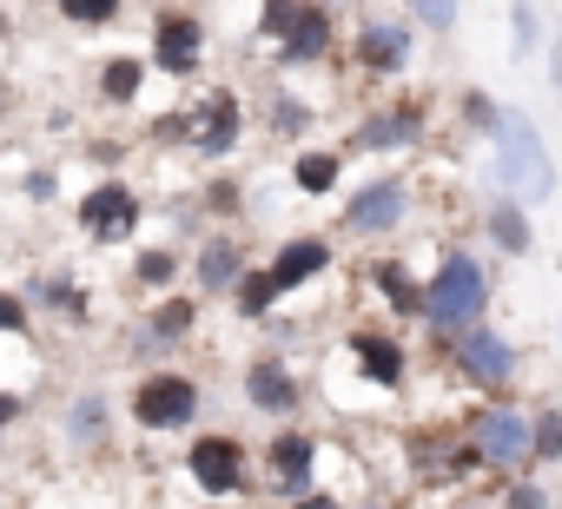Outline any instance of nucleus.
Listing matches in <instances>:
<instances>
[{"label": "nucleus", "mask_w": 562, "mask_h": 509, "mask_svg": "<svg viewBox=\"0 0 562 509\" xmlns=\"http://www.w3.org/2000/svg\"><path fill=\"white\" fill-rule=\"evenodd\" d=\"M490 305H496V272H490L483 251L437 245V265H430V285H424V331H430V344H450V338L490 325Z\"/></svg>", "instance_id": "obj_1"}, {"label": "nucleus", "mask_w": 562, "mask_h": 509, "mask_svg": "<svg viewBox=\"0 0 562 509\" xmlns=\"http://www.w3.org/2000/svg\"><path fill=\"white\" fill-rule=\"evenodd\" d=\"M490 172H496V192L529 205V212L555 199V152L522 106H503V120L490 133Z\"/></svg>", "instance_id": "obj_2"}, {"label": "nucleus", "mask_w": 562, "mask_h": 509, "mask_svg": "<svg viewBox=\"0 0 562 509\" xmlns=\"http://www.w3.org/2000/svg\"><path fill=\"white\" fill-rule=\"evenodd\" d=\"M245 126H251L245 93H238V87H205V93L179 100V113L159 120V139H179V152H192V159H205L212 172H225V159L238 152Z\"/></svg>", "instance_id": "obj_3"}, {"label": "nucleus", "mask_w": 562, "mask_h": 509, "mask_svg": "<svg viewBox=\"0 0 562 509\" xmlns=\"http://www.w3.org/2000/svg\"><path fill=\"white\" fill-rule=\"evenodd\" d=\"M463 443L476 450V463L503 483L516 476H536V410L522 397H490V404H470L457 417Z\"/></svg>", "instance_id": "obj_4"}, {"label": "nucleus", "mask_w": 562, "mask_h": 509, "mask_svg": "<svg viewBox=\"0 0 562 509\" xmlns=\"http://www.w3.org/2000/svg\"><path fill=\"white\" fill-rule=\"evenodd\" d=\"M199 417H205V384L186 364H159L126 384V423L139 437H186V430L199 437Z\"/></svg>", "instance_id": "obj_5"}, {"label": "nucleus", "mask_w": 562, "mask_h": 509, "mask_svg": "<svg viewBox=\"0 0 562 509\" xmlns=\"http://www.w3.org/2000/svg\"><path fill=\"white\" fill-rule=\"evenodd\" d=\"M258 27H265L271 60L285 67V73L325 67V60H338V47H345L338 8H318V0H278V8H258Z\"/></svg>", "instance_id": "obj_6"}, {"label": "nucleus", "mask_w": 562, "mask_h": 509, "mask_svg": "<svg viewBox=\"0 0 562 509\" xmlns=\"http://www.w3.org/2000/svg\"><path fill=\"white\" fill-rule=\"evenodd\" d=\"M179 476H186L205 502H238V496L258 489V450H251L245 437H232V430H199V437H186V450H179Z\"/></svg>", "instance_id": "obj_7"}, {"label": "nucleus", "mask_w": 562, "mask_h": 509, "mask_svg": "<svg viewBox=\"0 0 562 509\" xmlns=\"http://www.w3.org/2000/svg\"><path fill=\"white\" fill-rule=\"evenodd\" d=\"M345 60L371 80V87H397L417 60V27L404 8H358L351 34H345Z\"/></svg>", "instance_id": "obj_8"}, {"label": "nucleus", "mask_w": 562, "mask_h": 509, "mask_svg": "<svg viewBox=\"0 0 562 509\" xmlns=\"http://www.w3.org/2000/svg\"><path fill=\"white\" fill-rule=\"evenodd\" d=\"M437 351H443V371H450L463 391H476V404H490V397H516L522 344H516L509 331L476 325V331H463V338H450V344H437Z\"/></svg>", "instance_id": "obj_9"}, {"label": "nucleus", "mask_w": 562, "mask_h": 509, "mask_svg": "<svg viewBox=\"0 0 562 509\" xmlns=\"http://www.w3.org/2000/svg\"><path fill=\"white\" fill-rule=\"evenodd\" d=\"M331 212H338V231H345V238L384 245V238H397V231L417 218V179H411V172L358 179V185L345 192V205H331Z\"/></svg>", "instance_id": "obj_10"}, {"label": "nucleus", "mask_w": 562, "mask_h": 509, "mask_svg": "<svg viewBox=\"0 0 562 509\" xmlns=\"http://www.w3.org/2000/svg\"><path fill=\"white\" fill-rule=\"evenodd\" d=\"M258 489H265L278 509H292V502H305L312 489H325V443H318V430H305V423L271 430L265 450H258Z\"/></svg>", "instance_id": "obj_11"}, {"label": "nucleus", "mask_w": 562, "mask_h": 509, "mask_svg": "<svg viewBox=\"0 0 562 509\" xmlns=\"http://www.w3.org/2000/svg\"><path fill=\"white\" fill-rule=\"evenodd\" d=\"M331 364H345L358 384H371V397H404L411 371H417V351L397 338V325H351L345 344L331 351Z\"/></svg>", "instance_id": "obj_12"}, {"label": "nucleus", "mask_w": 562, "mask_h": 509, "mask_svg": "<svg viewBox=\"0 0 562 509\" xmlns=\"http://www.w3.org/2000/svg\"><path fill=\"white\" fill-rule=\"evenodd\" d=\"M238 397H245V410H251V417H271V430H285V423H299V417H305L312 384H305V371H299L292 358H278V351H251V358H245V371H238Z\"/></svg>", "instance_id": "obj_13"}, {"label": "nucleus", "mask_w": 562, "mask_h": 509, "mask_svg": "<svg viewBox=\"0 0 562 509\" xmlns=\"http://www.w3.org/2000/svg\"><path fill=\"white\" fill-rule=\"evenodd\" d=\"M199 325H205V305H199L192 292L153 298V305L126 325V351H133V358H146V371H159V364H172V358L199 338Z\"/></svg>", "instance_id": "obj_14"}, {"label": "nucleus", "mask_w": 562, "mask_h": 509, "mask_svg": "<svg viewBox=\"0 0 562 509\" xmlns=\"http://www.w3.org/2000/svg\"><path fill=\"white\" fill-rule=\"evenodd\" d=\"M205 54H212V27L205 14L192 8H153V41H146V67L166 73V80H199L205 73Z\"/></svg>", "instance_id": "obj_15"}, {"label": "nucleus", "mask_w": 562, "mask_h": 509, "mask_svg": "<svg viewBox=\"0 0 562 509\" xmlns=\"http://www.w3.org/2000/svg\"><path fill=\"white\" fill-rule=\"evenodd\" d=\"M74 225L93 245H133V231L146 225V199L133 192V179H100L74 199Z\"/></svg>", "instance_id": "obj_16"}, {"label": "nucleus", "mask_w": 562, "mask_h": 509, "mask_svg": "<svg viewBox=\"0 0 562 509\" xmlns=\"http://www.w3.org/2000/svg\"><path fill=\"white\" fill-rule=\"evenodd\" d=\"M430 139V106L424 100H371V113L345 133V152H417Z\"/></svg>", "instance_id": "obj_17"}, {"label": "nucleus", "mask_w": 562, "mask_h": 509, "mask_svg": "<svg viewBox=\"0 0 562 509\" xmlns=\"http://www.w3.org/2000/svg\"><path fill=\"white\" fill-rule=\"evenodd\" d=\"M251 265H258V259L245 251V231H205V238L192 245V259H186L192 298H199V305H212V298L232 305V292H238V279H245Z\"/></svg>", "instance_id": "obj_18"}, {"label": "nucleus", "mask_w": 562, "mask_h": 509, "mask_svg": "<svg viewBox=\"0 0 562 509\" xmlns=\"http://www.w3.org/2000/svg\"><path fill=\"white\" fill-rule=\"evenodd\" d=\"M265 272L278 279V292H285V298H299L305 285H318V279L338 272V238H325V231H285V238L271 245Z\"/></svg>", "instance_id": "obj_19"}, {"label": "nucleus", "mask_w": 562, "mask_h": 509, "mask_svg": "<svg viewBox=\"0 0 562 509\" xmlns=\"http://www.w3.org/2000/svg\"><path fill=\"white\" fill-rule=\"evenodd\" d=\"M21 298L34 305V318L47 312L54 325H87V318H93V298H87V285H80L67 265H47V272H34V279L21 285Z\"/></svg>", "instance_id": "obj_20"}, {"label": "nucleus", "mask_w": 562, "mask_h": 509, "mask_svg": "<svg viewBox=\"0 0 562 509\" xmlns=\"http://www.w3.org/2000/svg\"><path fill=\"white\" fill-rule=\"evenodd\" d=\"M424 285L430 272H417L411 259H371V292L384 298L391 325H424Z\"/></svg>", "instance_id": "obj_21"}, {"label": "nucleus", "mask_w": 562, "mask_h": 509, "mask_svg": "<svg viewBox=\"0 0 562 509\" xmlns=\"http://www.w3.org/2000/svg\"><path fill=\"white\" fill-rule=\"evenodd\" d=\"M113 430H120V417H113V397H106V391H74V397H67V417H60L67 450L100 456V450L113 443Z\"/></svg>", "instance_id": "obj_22"}, {"label": "nucleus", "mask_w": 562, "mask_h": 509, "mask_svg": "<svg viewBox=\"0 0 562 509\" xmlns=\"http://www.w3.org/2000/svg\"><path fill=\"white\" fill-rule=\"evenodd\" d=\"M345 166H351L345 146H299L292 152V192L312 199V205H325V199L345 192Z\"/></svg>", "instance_id": "obj_23"}, {"label": "nucleus", "mask_w": 562, "mask_h": 509, "mask_svg": "<svg viewBox=\"0 0 562 509\" xmlns=\"http://www.w3.org/2000/svg\"><path fill=\"white\" fill-rule=\"evenodd\" d=\"M483 238H490V251L496 259H529L536 251V218H529V205H516V199H490L483 205Z\"/></svg>", "instance_id": "obj_24"}, {"label": "nucleus", "mask_w": 562, "mask_h": 509, "mask_svg": "<svg viewBox=\"0 0 562 509\" xmlns=\"http://www.w3.org/2000/svg\"><path fill=\"white\" fill-rule=\"evenodd\" d=\"M146 54H133V47H120V54H106L100 60V73H93V93H100V106H113V113H133L139 106V93H146Z\"/></svg>", "instance_id": "obj_25"}, {"label": "nucleus", "mask_w": 562, "mask_h": 509, "mask_svg": "<svg viewBox=\"0 0 562 509\" xmlns=\"http://www.w3.org/2000/svg\"><path fill=\"white\" fill-rule=\"evenodd\" d=\"M126 279H133V292H146V298H172V292L186 285V259H179L172 245H139L133 265H126Z\"/></svg>", "instance_id": "obj_26"}, {"label": "nucleus", "mask_w": 562, "mask_h": 509, "mask_svg": "<svg viewBox=\"0 0 562 509\" xmlns=\"http://www.w3.org/2000/svg\"><path fill=\"white\" fill-rule=\"evenodd\" d=\"M278 305H285V292H278V279H271V272H265V259H258V265H251V272L238 279V292H232V318H238V325H258V331H265Z\"/></svg>", "instance_id": "obj_27"}, {"label": "nucleus", "mask_w": 562, "mask_h": 509, "mask_svg": "<svg viewBox=\"0 0 562 509\" xmlns=\"http://www.w3.org/2000/svg\"><path fill=\"white\" fill-rule=\"evenodd\" d=\"M192 205H199L218 231H238V218H245V179H238V172H212Z\"/></svg>", "instance_id": "obj_28"}, {"label": "nucleus", "mask_w": 562, "mask_h": 509, "mask_svg": "<svg viewBox=\"0 0 562 509\" xmlns=\"http://www.w3.org/2000/svg\"><path fill=\"white\" fill-rule=\"evenodd\" d=\"M312 120H318V113H312L299 93H285V87L265 100V133H271V139H292V152H299V139L312 133Z\"/></svg>", "instance_id": "obj_29"}, {"label": "nucleus", "mask_w": 562, "mask_h": 509, "mask_svg": "<svg viewBox=\"0 0 562 509\" xmlns=\"http://www.w3.org/2000/svg\"><path fill=\"white\" fill-rule=\"evenodd\" d=\"M457 120H463L470 133H483V139H490V133H496V120H503V100H490L483 87H463V93H457Z\"/></svg>", "instance_id": "obj_30"}, {"label": "nucleus", "mask_w": 562, "mask_h": 509, "mask_svg": "<svg viewBox=\"0 0 562 509\" xmlns=\"http://www.w3.org/2000/svg\"><path fill=\"white\" fill-rule=\"evenodd\" d=\"M562 470V404H536V470Z\"/></svg>", "instance_id": "obj_31"}, {"label": "nucleus", "mask_w": 562, "mask_h": 509, "mask_svg": "<svg viewBox=\"0 0 562 509\" xmlns=\"http://www.w3.org/2000/svg\"><path fill=\"white\" fill-rule=\"evenodd\" d=\"M60 21L67 27H113V21H126V8L120 0H60Z\"/></svg>", "instance_id": "obj_32"}, {"label": "nucleus", "mask_w": 562, "mask_h": 509, "mask_svg": "<svg viewBox=\"0 0 562 509\" xmlns=\"http://www.w3.org/2000/svg\"><path fill=\"white\" fill-rule=\"evenodd\" d=\"M496 509H555V496H549L542 476H516V483L496 489Z\"/></svg>", "instance_id": "obj_33"}, {"label": "nucleus", "mask_w": 562, "mask_h": 509, "mask_svg": "<svg viewBox=\"0 0 562 509\" xmlns=\"http://www.w3.org/2000/svg\"><path fill=\"white\" fill-rule=\"evenodd\" d=\"M34 305L21 298V292H8V285H0V338H34Z\"/></svg>", "instance_id": "obj_34"}, {"label": "nucleus", "mask_w": 562, "mask_h": 509, "mask_svg": "<svg viewBox=\"0 0 562 509\" xmlns=\"http://www.w3.org/2000/svg\"><path fill=\"white\" fill-rule=\"evenodd\" d=\"M27 417H34V404H27V397H21L14 384H0V443H8V437H14V430L27 423Z\"/></svg>", "instance_id": "obj_35"}, {"label": "nucleus", "mask_w": 562, "mask_h": 509, "mask_svg": "<svg viewBox=\"0 0 562 509\" xmlns=\"http://www.w3.org/2000/svg\"><path fill=\"white\" fill-rule=\"evenodd\" d=\"M404 14L417 34H457V21H463V8H404Z\"/></svg>", "instance_id": "obj_36"}, {"label": "nucleus", "mask_w": 562, "mask_h": 509, "mask_svg": "<svg viewBox=\"0 0 562 509\" xmlns=\"http://www.w3.org/2000/svg\"><path fill=\"white\" fill-rule=\"evenodd\" d=\"M509 34H516V54H536V34H542V14H536V8H509Z\"/></svg>", "instance_id": "obj_37"}, {"label": "nucleus", "mask_w": 562, "mask_h": 509, "mask_svg": "<svg viewBox=\"0 0 562 509\" xmlns=\"http://www.w3.org/2000/svg\"><path fill=\"white\" fill-rule=\"evenodd\" d=\"M21 199H34V205H54V199H60V172H54V166L27 172V179H21Z\"/></svg>", "instance_id": "obj_38"}, {"label": "nucleus", "mask_w": 562, "mask_h": 509, "mask_svg": "<svg viewBox=\"0 0 562 509\" xmlns=\"http://www.w3.org/2000/svg\"><path fill=\"white\" fill-rule=\"evenodd\" d=\"M292 509H351V496H338V489L325 483V489H312V496H305V502H292Z\"/></svg>", "instance_id": "obj_39"}, {"label": "nucleus", "mask_w": 562, "mask_h": 509, "mask_svg": "<svg viewBox=\"0 0 562 509\" xmlns=\"http://www.w3.org/2000/svg\"><path fill=\"white\" fill-rule=\"evenodd\" d=\"M443 509H496V496H450Z\"/></svg>", "instance_id": "obj_40"}, {"label": "nucleus", "mask_w": 562, "mask_h": 509, "mask_svg": "<svg viewBox=\"0 0 562 509\" xmlns=\"http://www.w3.org/2000/svg\"><path fill=\"white\" fill-rule=\"evenodd\" d=\"M351 509H397L391 496H351Z\"/></svg>", "instance_id": "obj_41"}, {"label": "nucleus", "mask_w": 562, "mask_h": 509, "mask_svg": "<svg viewBox=\"0 0 562 509\" xmlns=\"http://www.w3.org/2000/svg\"><path fill=\"white\" fill-rule=\"evenodd\" d=\"M8 34H14V8H0V47H8Z\"/></svg>", "instance_id": "obj_42"}, {"label": "nucleus", "mask_w": 562, "mask_h": 509, "mask_svg": "<svg viewBox=\"0 0 562 509\" xmlns=\"http://www.w3.org/2000/svg\"><path fill=\"white\" fill-rule=\"evenodd\" d=\"M0 456H8V443H0Z\"/></svg>", "instance_id": "obj_43"}, {"label": "nucleus", "mask_w": 562, "mask_h": 509, "mask_svg": "<svg viewBox=\"0 0 562 509\" xmlns=\"http://www.w3.org/2000/svg\"><path fill=\"white\" fill-rule=\"evenodd\" d=\"M555 344H562V331H555Z\"/></svg>", "instance_id": "obj_44"}]
</instances>
